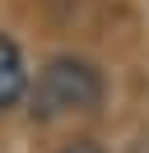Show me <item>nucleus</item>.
Wrapping results in <instances>:
<instances>
[{
	"label": "nucleus",
	"mask_w": 149,
	"mask_h": 153,
	"mask_svg": "<svg viewBox=\"0 0 149 153\" xmlns=\"http://www.w3.org/2000/svg\"><path fill=\"white\" fill-rule=\"evenodd\" d=\"M107 84L102 70L84 56H51L37 79L28 84V102H33L37 121H56V116H74V111H93L102 102Z\"/></svg>",
	"instance_id": "f257e3e1"
},
{
	"label": "nucleus",
	"mask_w": 149,
	"mask_h": 153,
	"mask_svg": "<svg viewBox=\"0 0 149 153\" xmlns=\"http://www.w3.org/2000/svg\"><path fill=\"white\" fill-rule=\"evenodd\" d=\"M28 84H33V74H28V65H23L19 42L9 37V33H0V111H9V107L23 102Z\"/></svg>",
	"instance_id": "f03ea898"
},
{
	"label": "nucleus",
	"mask_w": 149,
	"mask_h": 153,
	"mask_svg": "<svg viewBox=\"0 0 149 153\" xmlns=\"http://www.w3.org/2000/svg\"><path fill=\"white\" fill-rule=\"evenodd\" d=\"M56 153H107V149H102L98 139H70L65 149H56Z\"/></svg>",
	"instance_id": "7ed1b4c3"
}]
</instances>
